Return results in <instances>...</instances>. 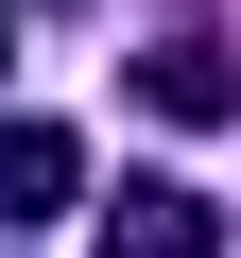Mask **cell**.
Masks as SVG:
<instances>
[{"instance_id": "3", "label": "cell", "mask_w": 241, "mask_h": 258, "mask_svg": "<svg viewBox=\"0 0 241 258\" xmlns=\"http://www.w3.org/2000/svg\"><path fill=\"white\" fill-rule=\"evenodd\" d=\"M138 103H155V120H241V52H224V35H155V52H138Z\"/></svg>"}, {"instance_id": "2", "label": "cell", "mask_w": 241, "mask_h": 258, "mask_svg": "<svg viewBox=\"0 0 241 258\" xmlns=\"http://www.w3.org/2000/svg\"><path fill=\"white\" fill-rule=\"evenodd\" d=\"M103 258H224V207L190 172H138V189L103 207Z\"/></svg>"}, {"instance_id": "1", "label": "cell", "mask_w": 241, "mask_h": 258, "mask_svg": "<svg viewBox=\"0 0 241 258\" xmlns=\"http://www.w3.org/2000/svg\"><path fill=\"white\" fill-rule=\"evenodd\" d=\"M52 207H86V138L69 120H0V241H35Z\"/></svg>"}, {"instance_id": "4", "label": "cell", "mask_w": 241, "mask_h": 258, "mask_svg": "<svg viewBox=\"0 0 241 258\" xmlns=\"http://www.w3.org/2000/svg\"><path fill=\"white\" fill-rule=\"evenodd\" d=\"M0 69H18V0H0Z\"/></svg>"}]
</instances>
